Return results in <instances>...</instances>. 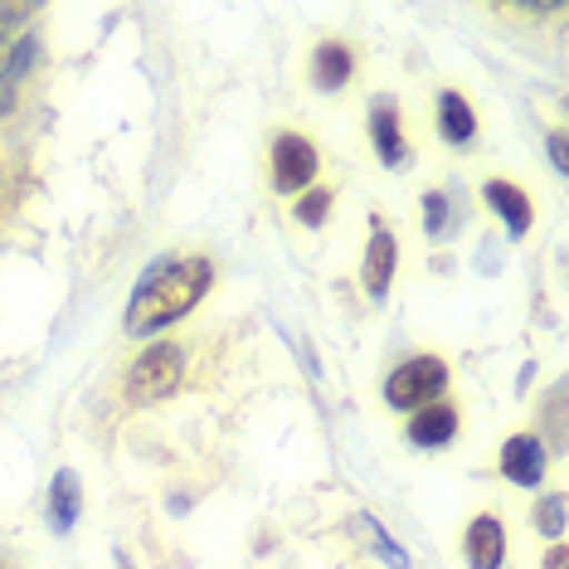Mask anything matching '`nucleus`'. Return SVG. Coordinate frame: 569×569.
Segmentation results:
<instances>
[{"label": "nucleus", "mask_w": 569, "mask_h": 569, "mask_svg": "<svg viewBox=\"0 0 569 569\" xmlns=\"http://www.w3.org/2000/svg\"><path fill=\"white\" fill-rule=\"evenodd\" d=\"M395 268H399V243H395L390 219L370 214V243H366V258H360V288H366L370 302H385V297H390Z\"/></svg>", "instance_id": "obj_5"}, {"label": "nucleus", "mask_w": 569, "mask_h": 569, "mask_svg": "<svg viewBox=\"0 0 569 569\" xmlns=\"http://www.w3.org/2000/svg\"><path fill=\"white\" fill-rule=\"evenodd\" d=\"M482 200H487V210L507 224L511 239H521L526 229L536 224V200H530V190L516 186V180H507V176H491L482 186Z\"/></svg>", "instance_id": "obj_8"}, {"label": "nucleus", "mask_w": 569, "mask_h": 569, "mask_svg": "<svg viewBox=\"0 0 569 569\" xmlns=\"http://www.w3.org/2000/svg\"><path fill=\"white\" fill-rule=\"evenodd\" d=\"M497 468L501 477H507L511 487H526V491H536L540 482H546V472H550V448H546V438L540 433H511L507 443H501L497 452Z\"/></svg>", "instance_id": "obj_6"}, {"label": "nucleus", "mask_w": 569, "mask_h": 569, "mask_svg": "<svg viewBox=\"0 0 569 569\" xmlns=\"http://www.w3.org/2000/svg\"><path fill=\"white\" fill-rule=\"evenodd\" d=\"M346 530H351V536H360V546H366L380 565H390V569H409V550L399 546V540H395L380 521H375L370 511H356L351 521H346Z\"/></svg>", "instance_id": "obj_14"}, {"label": "nucleus", "mask_w": 569, "mask_h": 569, "mask_svg": "<svg viewBox=\"0 0 569 569\" xmlns=\"http://www.w3.org/2000/svg\"><path fill=\"white\" fill-rule=\"evenodd\" d=\"M366 132H370L375 157L390 166V171H395V166H405V157H409V141H405V127H399L395 102H375V108H370V122H366Z\"/></svg>", "instance_id": "obj_12"}, {"label": "nucleus", "mask_w": 569, "mask_h": 569, "mask_svg": "<svg viewBox=\"0 0 569 569\" xmlns=\"http://www.w3.org/2000/svg\"><path fill=\"white\" fill-rule=\"evenodd\" d=\"M546 147H550V161H555V171H569V141H565V132H550V141H546Z\"/></svg>", "instance_id": "obj_19"}, {"label": "nucleus", "mask_w": 569, "mask_h": 569, "mask_svg": "<svg viewBox=\"0 0 569 569\" xmlns=\"http://www.w3.org/2000/svg\"><path fill=\"white\" fill-rule=\"evenodd\" d=\"M423 229H429V239H448L458 229V204L443 190H423Z\"/></svg>", "instance_id": "obj_16"}, {"label": "nucleus", "mask_w": 569, "mask_h": 569, "mask_svg": "<svg viewBox=\"0 0 569 569\" xmlns=\"http://www.w3.org/2000/svg\"><path fill=\"white\" fill-rule=\"evenodd\" d=\"M210 282H214V263L204 253L157 263L147 278L137 282L132 302H127V331L132 336H157L166 327H176L180 317H190L204 302Z\"/></svg>", "instance_id": "obj_1"}, {"label": "nucleus", "mask_w": 569, "mask_h": 569, "mask_svg": "<svg viewBox=\"0 0 569 569\" xmlns=\"http://www.w3.org/2000/svg\"><path fill=\"white\" fill-rule=\"evenodd\" d=\"M321 171V151L307 132H278L273 137V190L278 196H302V190L317 186Z\"/></svg>", "instance_id": "obj_4"}, {"label": "nucleus", "mask_w": 569, "mask_h": 569, "mask_svg": "<svg viewBox=\"0 0 569 569\" xmlns=\"http://www.w3.org/2000/svg\"><path fill=\"white\" fill-rule=\"evenodd\" d=\"M565 555H569V550H565V540H555V546L546 550V569H565Z\"/></svg>", "instance_id": "obj_20"}, {"label": "nucleus", "mask_w": 569, "mask_h": 569, "mask_svg": "<svg viewBox=\"0 0 569 569\" xmlns=\"http://www.w3.org/2000/svg\"><path fill=\"white\" fill-rule=\"evenodd\" d=\"M565 521H569V501H565V491H546V497L530 507V526L540 530V536L550 540H565Z\"/></svg>", "instance_id": "obj_15"}, {"label": "nucleus", "mask_w": 569, "mask_h": 569, "mask_svg": "<svg viewBox=\"0 0 569 569\" xmlns=\"http://www.w3.org/2000/svg\"><path fill=\"white\" fill-rule=\"evenodd\" d=\"M458 433H462V409L448 405V399L413 409L409 423H405V438H409L413 448H448Z\"/></svg>", "instance_id": "obj_9"}, {"label": "nucleus", "mask_w": 569, "mask_h": 569, "mask_svg": "<svg viewBox=\"0 0 569 569\" xmlns=\"http://www.w3.org/2000/svg\"><path fill=\"white\" fill-rule=\"evenodd\" d=\"M312 83L321 93H341L356 83V49L346 40H321L312 49Z\"/></svg>", "instance_id": "obj_10"}, {"label": "nucleus", "mask_w": 569, "mask_h": 569, "mask_svg": "<svg viewBox=\"0 0 569 569\" xmlns=\"http://www.w3.org/2000/svg\"><path fill=\"white\" fill-rule=\"evenodd\" d=\"M0 569H6V565H0Z\"/></svg>", "instance_id": "obj_22"}, {"label": "nucleus", "mask_w": 569, "mask_h": 569, "mask_svg": "<svg viewBox=\"0 0 569 569\" xmlns=\"http://www.w3.org/2000/svg\"><path fill=\"white\" fill-rule=\"evenodd\" d=\"M438 137H443L448 147L477 141V108L462 88H443V93H438Z\"/></svg>", "instance_id": "obj_11"}, {"label": "nucleus", "mask_w": 569, "mask_h": 569, "mask_svg": "<svg viewBox=\"0 0 569 569\" xmlns=\"http://www.w3.org/2000/svg\"><path fill=\"white\" fill-rule=\"evenodd\" d=\"M331 204H336V190L331 186H312V190H302V196L292 200V214H297V224L321 229L327 224V214H331Z\"/></svg>", "instance_id": "obj_17"}, {"label": "nucleus", "mask_w": 569, "mask_h": 569, "mask_svg": "<svg viewBox=\"0 0 569 569\" xmlns=\"http://www.w3.org/2000/svg\"><path fill=\"white\" fill-rule=\"evenodd\" d=\"M443 395H448V360L443 356H409L405 366H395L390 380H385V405L399 413L438 405Z\"/></svg>", "instance_id": "obj_3"}, {"label": "nucleus", "mask_w": 569, "mask_h": 569, "mask_svg": "<svg viewBox=\"0 0 569 569\" xmlns=\"http://www.w3.org/2000/svg\"><path fill=\"white\" fill-rule=\"evenodd\" d=\"M507 550H511L507 521L497 511H477L468 530H462V560H468V569H501Z\"/></svg>", "instance_id": "obj_7"}, {"label": "nucleus", "mask_w": 569, "mask_h": 569, "mask_svg": "<svg viewBox=\"0 0 569 569\" xmlns=\"http://www.w3.org/2000/svg\"><path fill=\"white\" fill-rule=\"evenodd\" d=\"M186 385V346L180 341H151L141 346L127 366V399L132 405H161Z\"/></svg>", "instance_id": "obj_2"}, {"label": "nucleus", "mask_w": 569, "mask_h": 569, "mask_svg": "<svg viewBox=\"0 0 569 569\" xmlns=\"http://www.w3.org/2000/svg\"><path fill=\"white\" fill-rule=\"evenodd\" d=\"M550 433H555V448H565V390L550 395Z\"/></svg>", "instance_id": "obj_18"}, {"label": "nucleus", "mask_w": 569, "mask_h": 569, "mask_svg": "<svg viewBox=\"0 0 569 569\" xmlns=\"http://www.w3.org/2000/svg\"><path fill=\"white\" fill-rule=\"evenodd\" d=\"M112 560H118V569H137V565H132V560H127V555H122V550H118V555H112Z\"/></svg>", "instance_id": "obj_21"}, {"label": "nucleus", "mask_w": 569, "mask_h": 569, "mask_svg": "<svg viewBox=\"0 0 569 569\" xmlns=\"http://www.w3.org/2000/svg\"><path fill=\"white\" fill-rule=\"evenodd\" d=\"M79 516H83V482H79V472H54V482H49V530L54 536H69L73 526H79Z\"/></svg>", "instance_id": "obj_13"}]
</instances>
